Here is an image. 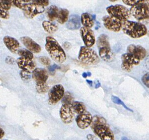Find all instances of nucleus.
<instances>
[{
  "mask_svg": "<svg viewBox=\"0 0 149 140\" xmlns=\"http://www.w3.org/2000/svg\"><path fill=\"white\" fill-rule=\"evenodd\" d=\"M107 11L109 15L124 22L130 17V10L121 5H112L107 7Z\"/></svg>",
  "mask_w": 149,
  "mask_h": 140,
  "instance_id": "obj_5",
  "label": "nucleus"
},
{
  "mask_svg": "<svg viewBox=\"0 0 149 140\" xmlns=\"http://www.w3.org/2000/svg\"><path fill=\"white\" fill-rule=\"evenodd\" d=\"M22 10L25 17L31 19H33L36 15L42 14L45 10L43 6L38 5L33 3H26Z\"/></svg>",
  "mask_w": 149,
  "mask_h": 140,
  "instance_id": "obj_10",
  "label": "nucleus"
},
{
  "mask_svg": "<svg viewBox=\"0 0 149 140\" xmlns=\"http://www.w3.org/2000/svg\"><path fill=\"white\" fill-rule=\"evenodd\" d=\"M13 0H0V8L9 10L13 4Z\"/></svg>",
  "mask_w": 149,
  "mask_h": 140,
  "instance_id": "obj_29",
  "label": "nucleus"
},
{
  "mask_svg": "<svg viewBox=\"0 0 149 140\" xmlns=\"http://www.w3.org/2000/svg\"><path fill=\"white\" fill-rule=\"evenodd\" d=\"M0 17L2 19L7 20L10 18V15L8 10L1 9H0Z\"/></svg>",
  "mask_w": 149,
  "mask_h": 140,
  "instance_id": "obj_36",
  "label": "nucleus"
},
{
  "mask_svg": "<svg viewBox=\"0 0 149 140\" xmlns=\"http://www.w3.org/2000/svg\"><path fill=\"white\" fill-rule=\"evenodd\" d=\"M111 100L112 102L114 103L115 104L121 105V106H123V107L125 109L127 110L131 111V112H133L132 110H131L130 109H129V108L123 102L122 100H121L120 99H119L118 97H116V96H112L111 97Z\"/></svg>",
  "mask_w": 149,
  "mask_h": 140,
  "instance_id": "obj_30",
  "label": "nucleus"
},
{
  "mask_svg": "<svg viewBox=\"0 0 149 140\" xmlns=\"http://www.w3.org/2000/svg\"><path fill=\"white\" fill-rule=\"evenodd\" d=\"M99 57L106 62H111L114 58V55L110 48H102L98 49Z\"/></svg>",
  "mask_w": 149,
  "mask_h": 140,
  "instance_id": "obj_20",
  "label": "nucleus"
},
{
  "mask_svg": "<svg viewBox=\"0 0 149 140\" xmlns=\"http://www.w3.org/2000/svg\"><path fill=\"white\" fill-rule=\"evenodd\" d=\"M42 25L45 31L50 34H53L57 31V26L55 24L51 22V21H43Z\"/></svg>",
  "mask_w": 149,
  "mask_h": 140,
  "instance_id": "obj_23",
  "label": "nucleus"
},
{
  "mask_svg": "<svg viewBox=\"0 0 149 140\" xmlns=\"http://www.w3.org/2000/svg\"><path fill=\"white\" fill-rule=\"evenodd\" d=\"M93 131L102 140L114 139L113 133L110 129L104 118L98 115L93 117L91 125Z\"/></svg>",
  "mask_w": 149,
  "mask_h": 140,
  "instance_id": "obj_1",
  "label": "nucleus"
},
{
  "mask_svg": "<svg viewBox=\"0 0 149 140\" xmlns=\"http://www.w3.org/2000/svg\"><path fill=\"white\" fill-rule=\"evenodd\" d=\"M144 1H145V2H146V3L149 4V0H144Z\"/></svg>",
  "mask_w": 149,
  "mask_h": 140,
  "instance_id": "obj_49",
  "label": "nucleus"
},
{
  "mask_svg": "<svg viewBox=\"0 0 149 140\" xmlns=\"http://www.w3.org/2000/svg\"><path fill=\"white\" fill-rule=\"evenodd\" d=\"M39 61L42 64L45 66H49L51 63V60L48 57L42 56L39 57Z\"/></svg>",
  "mask_w": 149,
  "mask_h": 140,
  "instance_id": "obj_34",
  "label": "nucleus"
},
{
  "mask_svg": "<svg viewBox=\"0 0 149 140\" xmlns=\"http://www.w3.org/2000/svg\"><path fill=\"white\" fill-rule=\"evenodd\" d=\"M36 90L37 93L39 94L45 93L48 91L49 87L46 82L41 83H36Z\"/></svg>",
  "mask_w": 149,
  "mask_h": 140,
  "instance_id": "obj_27",
  "label": "nucleus"
},
{
  "mask_svg": "<svg viewBox=\"0 0 149 140\" xmlns=\"http://www.w3.org/2000/svg\"><path fill=\"white\" fill-rule=\"evenodd\" d=\"M72 104H63L60 110V116L62 121L66 124L72 123L74 117Z\"/></svg>",
  "mask_w": 149,
  "mask_h": 140,
  "instance_id": "obj_11",
  "label": "nucleus"
},
{
  "mask_svg": "<svg viewBox=\"0 0 149 140\" xmlns=\"http://www.w3.org/2000/svg\"><path fill=\"white\" fill-rule=\"evenodd\" d=\"M103 25L107 29L115 33L122 29L123 22L110 15H105L102 18Z\"/></svg>",
  "mask_w": 149,
  "mask_h": 140,
  "instance_id": "obj_8",
  "label": "nucleus"
},
{
  "mask_svg": "<svg viewBox=\"0 0 149 140\" xmlns=\"http://www.w3.org/2000/svg\"><path fill=\"white\" fill-rule=\"evenodd\" d=\"M86 81L91 86L93 85V81H92L90 80H86Z\"/></svg>",
  "mask_w": 149,
  "mask_h": 140,
  "instance_id": "obj_43",
  "label": "nucleus"
},
{
  "mask_svg": "<svg viewBox=\"0 0 149 140\" xmlns=\"http://www.w3.org/2000/svg\"><path fill=\"white\" fill-rule=\"evenodd\" d=\"M80 34L85 46L91 48L95 45V38L93 31L88 27H81L80 30Z\"/></svg>",
  "mask_w": 149,
  "mask_h": 140,
  "instance_id": "obj_12",
  "label": "nucleus"
},
{
  "mask_svg": "<svg viewBox=\"0 0 149 140\" xmlns=\"http://www.w3.org/2000/svg\"><path fill=\"white\" fill-rule=\"evenodd\" d=\"M5 61L6 63H8V64H13L15 62V60L12 57H8L6 58Z\"/></svg>",
  "mask_w": 149,
  "mask_h": 140,
  "instance_id": "obj_39",
  "label": "nucleus"
},
{
  "mask_svg": "<svg viewBox=\"0 0 149 140\" xmlns=\"http://www.w3.org/2000/svg\"><path fill=\"white\" fill-rule=\"evenodd\" d=\"M100 82H97V84H96V85H95V88H98V87H100Z\"/></svg>",
  "mask_w": 149,
  "mask_h": 140,
  "instance_id": "obj_45",
  "label": "nucleus"
},
{
  "mask_svg": "<svg viewBox=\"0 0 149 140\" xmlns=\"http://www.w3.org/2000/svg\"><path fill=\"white\" fill-rule=\"evenodd\" d=\"M97 46L98 49L102 48H110L109 37L105 34H102L97 39Z\"/></svg>",
  "mask_w": 149,
  "mask_h": 140,
  "instance_id": "obj_22",
  "label": "nucleus"
},
{
  "mask_svg": "<svg viewBox=\"0 0 149 140\" xmlns=\"http://www.w3.org/2000/svg\"><path fill=\"white\" fill-rule=\"evenodd\" d=\"M82 76H83V77L84 78H86L87 77V76H88V74L86 72H84L83 74H82Z\"/></svg>",
  "mask_w": 149,
  "mask_h": 140,
  "instance_id": "obj_44",
  "label": "nucleus"
},
{
  "mask_svg": "<svg viewBox=\"0 0 149 140\" xmlns=\"http://www.w3.org/2000/svg\"><path fill=\"white\" fill-rule=\"evenodd\" d=\"M3 41L6 46L12 53H17L19 48V43L17 39L10 36H6L3 38Z\"/></svg>",
  "mask_w": 149,
  "mask_h": 140,
  "instance_id": "obj_16",
  "label": "nucleus"
},
{
  "mask_svg": "<svg viewBox=\"0 0 149 140\" xmlns=\"http://www.w3.org/2000/svg\"><path fill=\"white\" fill-rule=\"evenodd\" d=\"M88 76H91V73L90 72H88Z\"/></svg>",
  "mask_w": 149,
  "mask_h": 140,
  "instance_id": "obj_48",
  "label": "nucleus"
},
{
  "mask_svg": "<svg viewBox=\"0 0 149 140\" xmlns=\"http://www.w3.org/2000/svg\"><path fill=\"white\" fill-rule=\"evenodd\" d=\"M65 94L64 88L61 84L54 86L48 93V101L51 105L56 104L62 99Z\"/></svg>",
  "mask_w": 149,
  "mask_h": 140,
  "instance_id": "obj_9",
  "label": "nucleus"
},
{
  "mask_svg": "<svg viewBox=\"0 0 149 140\" xmlns=\"http://www.w3.org/2000/svg\"><path fill=\"white\" fill-rule=\"evenodd\" d=\"M72 107L74 112L78 114L83 113L86 111V107L83 103L80 101H74L72 103Z\"/></svg>",
  "mask_w": 149,
  "mask_h": 140,
  "instance_id": "obj_26",
  "label": "nucleus"
},
{
  "mask_svg": "<svg viewBox=\"0 0 149 140\" xmlns=\"http://www.w3.org/2000/svg\"><path fill=\"white\" fill-rule=\"evenodd\" d=\"M127 52L132 53L139 57L141 60L145 58L147 51L145 48L139 45H130L127 47Z\"/></svg>",
  "mask_w": 149,
  "mask_h": 140,
  "instance_id": "obj_17",
  "label": "nucleus"
},
{
  "mask_svg": "<svg viewBox=\"0 0 149 140\" xmlns=\"http://www.w3.org/2000/svg\"><path fill=\"white\" fill-rule=\"evenodd\" d=\"M45 47L49 56L54 62L62 63L66 61L67 57L65 52L54 38L47 36Z\"/></svg>",
  "mask_w": 149,
  "mask_h": 140,
  "instance_id": "obj_2",
  "label": "nucleus"
},
{
  "mask_svg": "<svg viewBox=\"0 0 149 140\" xmlns=\"http://www.w3.org/2000/svg\"><path fill=\"white\" fill-rule=\"evenodd\" d=\"M131 15L138 21L149 19V4L146 2L133 6L130 9Z\"/></svg>",
  "mask_w": 149,
  "mask_h": 140,
  "instance_id": "obj_6",
  "label": "nucleus"
},
{
  "mask_svg": "<svg viewBox=\"0 0 149 140\" xmlns=\"http://www.w3.org/2000/svg\"><path fill=\"white\" fill-rule=\"evenodd\" d=\"M21 78L24 81H28L30 80L31 77V72L30 71L26 70H22L20 72Z\"/></svg>",
  "mask_w": 149,
  "mask_h": 140,
  "instance_id": "obj_32",
  "label": "nucleus"
},
{
  "mask_svg": "<svg viewBox=\"0 0 149 140\" xmlns=\"http://www.w3.org/2000/svg\"><path fill=\"white\" fill-rule=\"evenodd\" d=\"M22 1H24V2H25L26 3H27L30 1H31V0H22Z\"/></svg>",
  "mask_w": 149,
  "mask_h": 140,
  "instance_id": "obj_46",
  "label": "nucleus"
},
{
  "mask_svg": "<svg viewBox=\"0 0 149 140\" xmlns=\"http://www.w3.org/2000/svg\"><path fill=\"white\" fill-rule=\"evenodd\" d=\"M93 118V117L90 112L85 111L84 113L78 114L76 118V121L79 128L84 130L91 125Z\"/></svg>",
  "mask_w": 149,
  "mask_h": 140,
  "instance_id": "obj_13",
  "label": "nucleus"
},
{
  "mask_svg": "<svg viewBox=\"0 0 149 140\" xmlns=\"http://www.w3.org/2000/svg\"><path fill=\"white\" fill-rule=\"evenodd\" d=\"M33 52L30 51L29 50H26V49H22L19 50L17 52V53L20 57H24L25 58H29L31 60H32L33 58Z\"/></svg>",
  "mask_w": 149,
  "mask_h": 140,
  "instance_id": "obj_28",
  "label": "nucleus"
},
{
  "mask_svg": "<svg viewBox=\"0 0 149 140\" xmlns=\"http://www.w3.org/2000/svg\"><path fill=\"white\" fill-rule=\"evenodd\" d=\"M62 99H63L62 100L63 104H72L74 102L73 96L68 92H67L65 93Z\"/></svg>",
  "mask_w": 149,
  "mask_h": 140,
  "instance_id": "obj_31",
  "label": "nucleus"
},
{
  "mask_svg": "<svg viewBox=\"0 0 149 140\" xmlns=\"http://www.w3.org/2000/svg\"><path fill=\"white\" fill-rule=\"evenodd\" d=\"M142 81L146 87L149 88V72H147L143 76Z\"/></svg>",
  "mask_w": 149,
  "mask_h": 140,
  "instance_id": "obj_38",
  "label": "nucleus"
},
{
  "mask_svg": "<svg viewBox=\"0 0 149 140\" xmlns=\"http://www.w3.org/2000/svg\"><path fill=\"white\" fill-rule=\"evenodd\" d=\"M78 58L80 62L86 65H96L100 62V57L96 51L86 46L80 48Z\"/></svg>",
  "mask_w": 149,
  "mask_h": 140,
  "instance_id": "obj_4",
  "label": "nucleus"
},
{
  "mask_svg": "<svg viewBox=\"0 0 149 140\" xmlns=\"http://www.w3.org/2000/svg\"><path fill=\"white\" fill-rule=\"evenodd\" d=\"M20 41L23 45L33 53H39L41 51V48L31 38L28 36H23L20 38Z\"/></svg>",
  "mask_w": 149,
  "mask_h": 140,
  "instance_id": "obj_14",
  "label": "nucleus"
},
{
  "mask_svg": "<svg viewBox=\"0 0 149 140\" xmlns=\"http://www.w3.org/2000/svg\"><path fill=\"white\" fill-rule=\"evenodd\" d=\"M13 4L15 6V7L22 10L26 4L22 0H13Z\"/></svg>",
  "mask_w": 149,
  "mask_h": 140,
  "instance_id": "obj_37",
  "label": "nucleus"
},
{
  "mask_svg": "<svg viewBox=\"0 0 149 140\" xmlns=\"http://www.w3.org/2000/svg\"><path fill=\"white\" fill-rule=\"evenodd\" d=\"M17 63L19 68L22 70L32 71L36 69V64L32 60L20 57L17 60Z\"/></svg>",
  "mask_w": 149,
  "mask_h": 140,
  "instance_id": "obj_18",
  "label": "nucleus"
},
{
  "mask_svg": "<svg viewBox=\"0 0 149 140\" xmlns=\"http://www.w3.org/2000/svg\"><path fill=\"white\" fill-rule=\"evenodd\" d=\"M32 77L36 83H45L48 78V74L45 69L36 68L32 71Z\"/></svg>",
  "mask_w": 149,
  "mask_h": 140,
  "instance_id": "obj_15",
  "label": "nucleus"
},
{
  "mask_svg": "<svg viewBox=\"0 0 149 140\" xmlns=\"http://www.w3.org/2000/svg\"><path fill=\"white\" fill-rule=\"evenodd\" d=\"M5 132L3 131V129L1 128V129H0V139L1 140L3 138L4 135H5Z\"/></svg>",
  "mask_w": 149,
  "mask_h": 140,
  "instance_id": "obj_41",
  "label": "nucleus"
},
{
  "mask_svg": "<svg viewBox=\"0 0 149 140\" xmlns=\"http://www.w3.org/2000/svg\"><path fill=\"white\" fill-rule=\"evenodd\" d=\"M147 34H148V36L149 37V31H148Z\"/></svg>",
  "mask_w": 149,
  "mask_h": 140,
  "instance_id": "obj_50",
  "label": "nucleus"
},
{
  "mask_svg": "<svg viewBox=\"0 0 149 140\" xmlns=\"http://www.w3.org/2000/svg\"><path fill=\"white\" fill-rule=\"evenodd\" d=\"M81 18L77 15H71L68 19L66 27L70 30H76L81 27Z\"/></svg>",
  "mask_w": 149,
  "mask_h": 140,
  "instance_id": "obj_19",
  "label": "nucleus"
},
{
  "mask_svg": "<svg viewBox=\"0 0 149 140\" xmlns=\"http://www.w3.org/2000/svg\"><path fill=\"white\" fill-rule=\"evenodd\" d=\"M122 30L125 34L132 38H139L147 34L148 29L141 22L127 20L123 24Z\"/></svg>",
  "mask_w": 149,
  "mask_h": 140,
  "instance_id": "obj_3",
  "label": "nucleus"
},
{
  "mask_svg": "<svg viewBox=\"0 0 149 140\" xmlns=\"http://www.w3.org/2000/svg\"><path fill=\"white\" fill-rule=\"evenodd\" d=\"M59 10L56 6L52 5L49 7L47 12V17L50 21H53L57 19Z\"/></svg>",
  "mask_w": 149,
  "mask_h": 140,
  "instance_id": "obj_24",
  "label": "nucleus"
},
{
  "mask_svg": "<svg viewBox=\"0 0 149 140\" xmlns=\"http://www.w3.org/2000/svg\"><path fill=\"white\" fill-rule=\"evenodd\" d=\"M109 1L111 2H116V1H118V0H109Z\"/></svg>",
  "mask_w": 149,
  "mask_h": 140,
  "instance_id": "obj_47",
  "label": "nucleus"
},
{
  "mask_svg": "<svg viewBox=\"0 0 149 140\" xmlns=\"http://www.w3.org/2000/svg\"><path fill=\"white\" fill-rule=\"evenodd\" d=\"M81 24L85 27L91 28L94 24L93 19L88 13H84L81 14Z\"/></svg>",
  "mask_w": 149,
  "mask_h": 140,
  "instance_id": "obj_21",
  "label": "nucleus"
},
{
  "mask_svg": "<svg viewBox=\"0 0 149 140\" xmlns=\"http://www.w3.org/2000/svg\"><path fill=\"white\" fill-rule=\"evenodd\" d=\"M69 16V12L66 9H62L59 10L58 17V22L61 24H64L68 21Z\"/></svg>",
  "mask_w": 149,
  "mask_h": 140,
  "instance_id": "obj_25",
  "label": "nucleus"
},
{
  "mask_svg": "<svg viewBox=\"0 0 149 140\" xmlns=\"http://www.w3.org/2000/svg\"><path fill=\"white\" fill-rule=\"evenodd\" d=\"M121 69L125 71L129 72L132 70L135 65H138L140 62L141 60L132 53H124L121 56Z\"/></svg>",
  "mask_w": 149,
  "mask_h": 140,
  "instance_id": "obj_7",
  "label": "nucleus"
},
{
  "mask_svg": "<svg viewBox=\"0 0 149 140\" xmlns=\"http://www.w3.org/2000/svg\"><path fill=\"white\" fill-rule=\"evenodd\" d=\"M33 3L36 4L38 5L46 7L49 5V0H31Z\"/></svg>",
  "mask_w": 149,
  "mask_h": 140,
  "instance_id": "obj_35",
  "label": "nucleus"
},
{
  "mask_svg": "<svg viewBox=\"0 0 149 140\" xmlns=\"http://www.w3.org/2000/svg\"><path fill=\"white\" fill-rule=\"evenodd\" d=\"M86 138L88 140H95V137L93 136V135H91V134L87 135Z\"/></svg>",
  "mask_w": 149,
  "mask_h": 140,
  "instance_id": "obj_42",
  "label": "nucleus"
},
{
  "mask_svg": "<svg viewBox=\"0 0 149 140\" xmlns=\"http://www.w3.org/2000/svg\"><path fill=\"white\" fill-rule=\"evenodd\" d=\"M59 67L57 65H56V64H54V65H52V66H51L50 67H49V70L50 71H54L55 69H60Z\"/></svg>",
  "mask_w": 149,
  "mask_h": 140,
  "instance_id": "obj_40",
  "label": "nucleus"
},
{
  "mask_svg": "<svg viewBox=\"0 0 149 140\" xmlns=\"http://www.w3.org/2000/svg\"><path fill=\"white\" fill-rule=\"evenodd\" d=\"M122 2L125 5L129 6H133L139 3L145 2L144 0H122Z\"/></svg>",
  "mask_w": 149,
  "mask_h": 140,
  "instance_id": "obj_33",
  "label": "nucleus"
}]
</instances>
